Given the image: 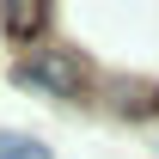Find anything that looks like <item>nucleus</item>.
I'll use <instances>...</instances> for the list:
<instances>
[{"label":"nucleus","instance_id":"20e7f679","mask_svg":"<svg viewBox=\"0 0 159 159\" xmlns=\"http://www.w3.org/2000/svg\"><path fill=\"white\" fill-rule=\"evenodd\" d=\"M0 159H49L31 135H0Z\"/></svg>","mask_w":159,"mask_h":159},{"label":"nucleus","instance_id":"f257e3e1","mask_svg":"<svg viewBox=\"0 0 159 159\" xmlns=\"http://www.w3.org/2000/svg\"><path fill=\"white\" fill-rule=\"evenodd\" d=\"M19 80L25 86H37V92H55V98H86L98 80H92V67L74 55V49H37V55L19 61Z\"/></svg>","mask_w":159,"mask_h":159},{"label":"nucleus","instance_id":"f03ea898","mask_svg":"<svg viewBox=\"0 0 159 159\" xmlns=\"http://www.w3.org/2000/svg\"><path fill=\"white\" fill-rule=\"evenodd\" d=\"M98 104H110V110H122V116H147V110H159V86L153 80H129V74H104L98 80Z\"/></svg>","mask_w":159,"mask_h":159},{"label":"nucleus","instance_id":"7ed1b4c3","mask_svg":"<svg viewBox=\"0 0 159 159\" xmlns=\"http://www.w3.org/2000/svg\"><path fill=\"white\" fill-rule=\"evenodd\" d=\"M43 25H49V12H19V6H6V12H0V31H19V37L43 31Z\"/></svg>","mask_w":159,"mask_h":159}]
</instances>
